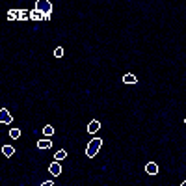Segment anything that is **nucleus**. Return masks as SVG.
Wrapping results in <instances>:
<instances>
[{
    "mask_svg": "<svg viewBox=\"0 0 186 186\" xmlns=\"http://www.w3.org/2000/svg\"><path fill=\"white\" fill-rule=\"evenodd\" d=\"M52 147V142H51V140L49 138H43V140H39V142H37V149H51Z\"/></svg>",
    "mask_w": 186,
    "mask_h": 186,
    "instance_id": "obj_4",
    "label": "nucleus"
},
{
    "mask_svg": "<svg viewBox=\"0 0 186 186\" xmlns=\"http://www.w3.org/2000/svg\"><path fill=\"white\" fill-rule=\"evenodd\" d=\"M13 121V115L8 112V108H2V110H0V123H2V125H10Z\"/></svg>",
    "mask_w": 186,
    "mask_h": 186,
    "instance_id": "obj_3",
    "label": "nucleus"
},
{
    "mask_svg": "<svg viewBox=\"0 0 186 186\" xmlns=\"http://www.w3.org/2000/svg\"><path fill=\"white\" fill-rule=\"evenodd\" d=\"M145 171H147L149 175H156V173H158V166H156L155 162H149V164L145 166Z\"/></svg>",
    "mask_w": 186,
    "mask_h": 186,
    "instance_id": "obj_9",
    "label": "nucleus"
},
{
    "mask_svg": "<svg viewBox=\"0 0 186 186\" xmlns=\"http://www.w3.org/2000/svg\"><path fill=\"white\" fill-rule=\"evenodd\" d=\"M35 10H39L43 15H51L52 4L49 2V0H37V2H35Z\"/></svg>",
    "mask_w": 186,
    "mask_h": 186,
    "instance_id": "obj_2",
    "label": "nucleus"
},
{
    "mask_svg": "<svg viewBox=\"0 0 186 186\" xmlns=\"http://www.w3.org/2000/svg\"><path fill=\"white\" fill-rule=\"evenodd\" d=\"M30 19L35 21V22H39V21H43V13H41L39 10H32V11H30Z\"/></svg>",
    "mask_w": 186,
    "mask_h": 186,
    "instance_id": "obj_7",
    "label": "nucleus"
},
{
    "mask_svg": "<svg viewBox=\"0 0 186 186\" xmlns=\"http://www.w3.org/2000/svg\"><path fill=\"white\" fill-rule=\"evenodd\" d=\"M180 186H186V180H184V182H180Z\"/></svg>",
    "mask_w": 186,
    "mask_h": 186,
    "instance_id": "obj_18",
    "label": "nucleus"
},
{
    "mask_svg": "<svg viewBox=\"0 0 186 186\" xmlns=\"http://www.w3.org/2000/svg\"><path fill=\"white\" fill-rule=\"evenodd\" d=\"M19 136H21V130H19V128H11V130H10V138H11V140H17Z\"/></svg>",
    "mask_w": 186,
    "mask_h": 186,
    "instance_id": "obj_15",
    "label": "nucleus"
},
{
    "mask_svg": "<svg viewBox=\"0 0 186 186\" xmlns=\"http://www.w3.org/2000/svg\"><path fill=\"white\" fill-rule=\"evenodd\" d=\"M43 134H45L46 138L54 136V127H52V125H45V127H43Z\"/></svg>",
    "mask_w": 186,
    "mask_h": 186,
    "instance_id": "obj_11",
    "label": "nucleus"
},
{
    "mask_svg": "<svg viewBox=\"0 0 186 186\" xmlns=\"http://www.w3.org/2000/svg\"><path fill=\"white\" fill-rule=\"evenodd\" d=\"M19 15H21V10H10L8 11V19L10 21H19Z\"/></svg>",
    "mask_w": 186,
    "mask_h": 186,
    "instance_id": "obj_10",
    "label": "nucleus"
},
{
    "mask_svg": "<svg viewBox=\"0 0 186 186\" xmlns=\"http://www.w3.org/2000/svg\"><path fill=\"white\" fill-rule=\"evenodd\" d=\"M101 147H103V140H101V138H93L91 142L87 144V147H86V156H87V158L97 156V153L101 151Z\"/></svg>",
    "mask_w": 186,
    "mask_h": 186,
    "instance_id": "obj_1",
    "label": "nucleus"
},
{
    "mask_svg": "<svg viewBox=\"0 0 186 186\" xmlns=\"http://www.w3.org/2000/svg\"><path fill=\"white\" fill-rule=\"evenodd\" d=\"M184 123H186V117H184Z\"/></svg>",
    "mask_w": 186,
    "mask_h": 186,
    "instance_id": "obj_19",
    "label": "nucleus"
},
{
    "mask_svg": "<svg viewBox=\"0 0 186 186\" xmlns=\"http://www.w3.org/2000/svg\"><path fill=\"white\" fill-rule=\"evenodd\" d=\"M123 82L132 86V84H136V82H138V78H136V75H132V73H127V75L123 76Z\"/></svg>",
    "mask_w": 186,
    "mask_h": 186,
    "instance_id": "obj_8",
    "label": "nucleus"
},
{
    "mask_svg": "<svg viewBox=\"0 0 186 186\" xmlns=\"http://www.w3.org/2000/svg\"><path fill=\"white\" fill-rule=\"evenodd\" d=\"M49 171H51L54 177H58V175L62 173V166H60V162H56V160H54V162L49 166Z\"/></svg>",
    "mask_w": 186,
    "mask_h": 186,
    "instance_id": "obj_5",
    "label": "nucleus"
},
{
    "mask_svg": "<svg viewBox=\"0 0 186 186\" xmlns=\"http://www.w3.org/2000/svg\"><path fill=\"white\" fill-rule=\"evenodd\" d=\"M2 153H4V156H11V155L15 153V149H13L11 145H4V147H2Z\"/></svg>",
    "mask_w": 186,
    "mask_h": 186,
    "instance_id": "obj_13",
    "label": "nucleus"
},
{
    "mask_svg": "<svg viewBox=\"0 0 186 186\" xmlns=\"http://www.w3.org/2000/svg\"><path fill=\"white\" fill-rule=\"evenodd\" d=\"M41 186H54V182H52V180H45Z\"/></svg>",
    "mask_w": 186,
    "mask_h": 186,
    "instance_id": "obj_17",
    "label": "nucleus"
},
{
    "mask_svg": "<svg viewBox=\"0 0 186 186\" xmlns=\"http://www.w3.org/2000/svg\"><path fill=\"white\" fill-rule=\"evenodd\" d=\"M54 56H56V58H62V56H63V49H62V46H58V49L54 51Z\"/></svg>",
    "mask_w": 186,
    "mask_h": 186,
    "instance_id": "obj_16",
    "label": "nucleus"
},
{
    "mask_svg": "<svg viewBox=\"0 0 186 186\" xmlns=\"http://www.w3.org/2000/svg\"><path fill=\"white\" fill-rule=\"evenodd\" d=\"M28 19H30V11H26V10H21L19 21H28Z\"/></svg>",
    "mask_w": 186,
    "mask_h": 186,
    "instance_id": "obj_14",
    "label": "nucleus"
},
{
    "mask_svg": "<svg viewBox=\"0 0 186 186\" xmlns=\"http://www.w3.org/2000/svg\"><path fill=\"white\" fill-rule=\"evenodd\" d=\"M65 158H67V153H65L63 149H62V151H58V153L54 155V160H56V162H62V160H65Z\"/></svg>",
    "mask_w": 186,
    "mask_h": 186,
    "instance_id": "obj_12",
    "label": "nucleus"
},
{
    "mask_svg": "<svg viewBox=\"0 0 186 186\" xmlns=\"http://www.w3.org/2000/svg\"><path fill=\"white\" fill-rule=\"evenodd\" d=\"M99 128H101V123H99L97 119H93V121H91V123L87 125V132H89V134H95V132H97Z\"/></svg>",
    "mask_w": 186,
    "mask_h": 186,
    "instance_id": "obj_6",
    "label": "nucleus"
}]
</instances>
